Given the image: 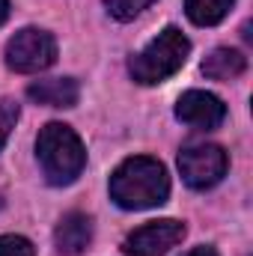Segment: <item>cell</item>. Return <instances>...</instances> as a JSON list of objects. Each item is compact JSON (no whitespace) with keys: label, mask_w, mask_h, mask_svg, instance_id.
<instances>
[{"label":"cell","mask_w":253,"mask_h":256,"mask_svg":"<svg viewBox=\"0 0 253 256\" xmlns=\"http://www.w3.org/2000/svg\"><path fill=\"white\" fill-rule=\"evenodd\" d=\"M182 256H218V250L208 248V244H200V248H194V250H188V254H182Z\"/></svg>","instance_id":"obj_15"},{"label":"cell","mask_w":253,"mask_h":256,"mask_svg":"<svg viewBox=\"0 0 253 256\" xmlns=\"http://www.w3.org/2000/svg\"><path fill=\"white\" fill-rule=\"evenodd\" d=\"M176 120L190 128H218L226 120V104L206 90H188L176 102Z\"/></svg>","instance_id":"obj_7"},{"label":"cell","mask_w":253,"mask_h":256,"mask_svg":"<svg viewBox=\"0 0 253 256\" xmlns=\"http://www.w3.org/2000/svg\"><path fill=\"white\" fill-rule=\"evenodd\" d=\"M108 3V12L120 21H131L134 15H140L146 6H152L155 0H104Z\"/></svg>","instance_id":"obj_12"},{"label":"cell","mask_w":253,"mask_h":256,"mask_svg":"<svg viewBox=\"0 0 253 256\" xmlns=\"http://www.w3.org/2000/svg\"><path fill=\"white\" fill-rule=\"evenodd\" d=\"M15 122H18V104L12 98H3L0 102V149L6 146V140H9Z\"/></svg>","instance_id":"obj_14"},{"label":"cell","mask_w":253,"mask_h":256,"mask_svg":"<svg viewBox=\"0 0 253 256\" xmlns=\"http://www.w3.org/2000/svg\"><path fill=\"white\" fill-rule=\"evenodd\" d=\"M6 15H9V0H0V24L6 21Z\"/></svg>","instance_id":"obj_16"},{"label":"cell","mask_w":253,"mask_h":256,"mask_svg":"<svg viewBox=\"0 0 253 256\" xmlns=\"http://www.w3.org/2000/svg\"><path fill=\"white\" fill-rule=\"evenodd\" d=\"M0 208H3V196H0Z\"/></svg>","instance_id":"obj_17"},{"label":"cell","mask_w":253,"mask_h":256,"mask_svg":"<svg viewBox=\"0 0 253 256\" xmlns=\"http://www.w3.org/2000/svg\"><path fill=\"white\" fill-rule=\"evenodd\" d=\"M27 96L36 104H48V108H74L80 98V86L74 78H48V80H36L30 84Z\"/></svg>","instance_id":"obj_9"},{"label":"cell","mask_w":253,"mask_h":256,"mask_svg":"<svg viewBox=\"0 0 253 256\" xmlns=\"http://www.w3.org/2000/svg\"><path fill=\"white\" fill-rule=\"evenodd\" d=\"M226 167H230V158L218 143H194L179 152L182 179L194 191H206V188L218 185L226 176Z\"/></svg>","instance_id":"obj_5"},{"label":"cell","mask_w":253,"mask_h":256,"mask_svg":"<svg viewBox=\"0 0 253 256\" xmlns=\"http://www.w3.org/2000/svg\"><path fill=\"white\" fill-rule=\"evenodd\" d=\"M36 158L51 185H72L86 164V149L68 126L48 122L36 137Z\"/></svg>","instance_id":"obj_2"},{"label":"cell","mask_w":253,"mask_h":256,"mask_svg":"<svg viewBox=\"0 0 253 256\" xmlns=\"http://www.w3.org/2000/svg\"><path fill=\"white\" fill-rule=\"evenodd\" d=\"M188 54H190L188 36L179 27H164L140 54L131 57L128 72H131V78L137 84L152 86V84H161L170 74H176L182 66L188 63Z\"/></svg>","instance_id":"obj_3"},{"label":"cell","mask_w":253,"mask_h":256,"mask_svg":"<svg viewBox=\"0 0 253 256\" xmlns=\"http://www.w3.org/2000/svg\"><path fill=\"white\" fill-rule=\"evenodd\" d=\"M244 68H248V57L236 48H214L202 60V74L212 80H232L244 74Z\"/></svg>","instance_id":"obj_10"},{"label":"cell","mask_w":253,"mask_h":256,"mask_svg":"<svg viewBox=\"0 0 253 256\" xmlns=\"http://www.w3.org/2000/svg\"><path fill=\"white\" fill-rule=\"evenodd\" d=\"M57 250L66 256H78L84 254L92 242V218L84 212H68L63 214V220L57 224Z\"/></svg>","instance_id":"obj_8"},{"label":"cell","mask_w":253,"mask_h":256,"mask_svg":"<svg viewBox=\"0 0 253 256\" xmlns=\"http://www.w3.org/2000/svg\"><path fill=\"white\" fill-rule=\"evenodd\" d=\"M182 238H185V224L167 218V220H152V224L134 230L122 248H126L128 256H164Z\"/></svg>","instance_id":"obj_6"},{"label":"cell","mask_w":253,"mask_h":256,"mask_svg":"<svg viewBox=\"0 0 253 256\" xmlns=\"http://www.w3.org/2000/svg\"><path fill=\"white\" fill-rule=\"evenodd\" d=\"M167 196H170V176L158 158H149V155L128 158L110 176V200L120 208H128V212L155 208L167 202Z\"/></svg>","instance_id":"obj_1"},{"label":"cell","mask_w":253,"mask_h":256,"mask_svg":"<svg viewBox=\"0 0 253 256\" xmlns=\"http://www.w3.org/2000/svg\"><path fill=\"white\" fill-rule=\"evenodd\" d=\"M57 60V42L48 30L24 27L6 42V66L18 74H36L45 72Z\"/></svg>","instance_id":"obj_4"},{"label":"cell","mask_w":253,"mask_h":256,"mask_svg":"<svg viewBox=\"0 0 253 256\" xmlns=\"http://www.w3.org/2000/svg\"><path fill=\"white\" fill-rule=\"evenodd\" d=\"M236 0H185V12L196 27H214L220 24Z\"/></svg>","instance_id":"obj_11"},{"label":"cell","mask_w":253,"mask_h":256,"mask_svg":"<svg viewBox=\"0 0 253 256\" xmlns=\"http://www.w3.org/2000/svg\"><path fill=\"white\" fill-rule=\"evenodd\" d=\"M0 256H36V248L24 236H0Z\"/></svg>","instance_id":"obj_13"}]
</instances>
